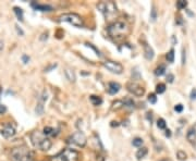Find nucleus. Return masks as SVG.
<instances>
[{
	"label": "nucleus",
	"instance_id": "1",
	"mask_svg": "<svg viewBox=\"0 0 196 161\" xmlns=\"http://www.w3.org/2000/svg\"><path fill=\"white\" fill-rule=\"evenodd\" d=\"M31 140H32L33 145H34L36 148L43 150V151H47V150L50 149L52 146L51 140L49 138H47V137H45L44 133H41V132H39V131L33 132L32 135H31Z\"/></svg>",
	"mask_w": 196,
	"mask_h": 161
},
{
	"label": "nucleus",
	"instance_id": "2",
	"mask_svg": "<svg viewBox=\"0 0 196 161\" xmlns=\"http://www.w3.org/2000/svg\"><path fill=\"white\" fill-rule=\"evenodd\" d=\"M107 32H108L110 37L119 39L122 38L123 36H125L129 33V27L124 22H114L109 25L108 28H107Z\"/></svg>",
	"mask_w": 196,
	"mask_h": 161
},
{
	"label": "nucleus",
	"instance_id": "3",
	"mask_svg": "<svg viewBox=\"0 0 196 161\" xmlns=\"http://www.w3.org/2000/svg\"><path fill=\"white\" fill-rule=\"evenodd\" d=\"M11 158L14 161H32L33 153L26 147H18L11 150Z\"/></svg>",
	"mask_w": 196,
	"mask_h": 161
},
{
	"label": "nucleus",
	"instance_id": "4",
	"mask_svg": "<svg viewBox=\"0 0 196 161\" xmlns=\"http://www.w3.org/2000/svg\"><path fill=\"white\" fill-rule=\"evenodd\" d=\"M79 153L71 148H65L58 155L51 157V161H79Z\"/></svg>",
	"mask_w": 196,
	"mask_h": 161
},
{
	"label": "nucleus",
	"instance_id": "5",
	"mask_svg": "<svg viewBox=\"0 0 196 161\" xmlns=\"http://www.w3.org/2000/svg\"><path fill=\"white\" fill-rule=\"evenodd\" d=\"M58 21L59 22H67L70 23V24L74 25L76 27H82L84 25L83 22V19L81 18V15H79L77 13H65L60 15L58 18Z\"/></svg>",
	"mask_w": 196,
	"mask_h": 161
},
{
	"label": "nucleus",
	"instance_id": "6",
	"mask_svg": "<svg viewBox=\"0 0 196 161\" xmlns=\"http://www.w3.org/2000/svg\"><path fill=\"white\" fill-rule=\"evenodd\" d=\"M97 8L106 18L117 13V6L113 1H101L97 5Z\"/></svg>",
	"mask_w": 196,
	"mask_h": 161
},
{
	"label": "nucleus",
	"instance_id": "7",
	"mask_svg": "<svg viewBox=\"0 0 196 161\" xmlns=\"http://www.w3.org/2000/svg\"><path fill=\"white\" fill-rule=\"evenodd\" d=\"M68 142L71 143V144H74V145H76V146H79V147H84L87 143V138L83 132L77 131L69 137Z\"/></svg>",
	"mask_w": 196,
	"mask_h": 161
},
{
	"label": "nucleus",
	"instance_id": "8",
	"mask_svg": "<svg viewBox=\"0 0 196 161\" xmlns=\"http://www.w3.org/2000/svg\"><path fill=\"white\" fill-rule=\"evenodd\" d=\"M103 64V66L108 70V71L112 72V73L121 74L123 71L122 64L119 62H114V61H111V60H107V61H105Z\"/></svg>",
	"mask_w": 196,
	"mask_h": 161
},
{
	"label": "nucleus",
	"instance_id": "9",
	"mask_svg": "<svg viewBox=\"0 0 196 161\" xmlns=\"http://www.w3.org/2000/svg\"><path fill=\"white\" fill-rule=\"evenodd\" d=\"M126 89L131 94H133L134 96H137V97H142L145 94L144 88L142 87L141 85H139L137 83H134V82H129L126 84Z\"/></svg>",
	"mask_w": 196,
	"mask_h": 161
},
{
	"label": "nucleus",
	"instance_id": "10",
	"mask_svg": "<svg viewBox=\"0 0 196 161\" xmlns=\"http://www.w3.org/2000/svg\"><path fill=\"white\" fill-rule=\"evenodd\" d=\"M1 135L5 138H11L15 135V127L11 124H5L2 128H1Z\"/></svg>",
	"mask_w": 196,
	"mask_h": 161
},
{
	"label": "nucleus",
	"instance_id": "11",
	"mask_svg": "<svg viewBox=\"0 0 196 161\" xmlns=\"http://www.w3.org/2000/svg\"><path fill=\"white\" fill-rule=\"evenodd\" d=\"M144 56L147 60H152L154 56H155L154 49L148 44H144Z\"/></svg>",
	"mask_w": 196,
	"mask_h": 161
},
{
	"label": "nucleus",
	"instance_id": "12",
	"mask_svg": "<svg viewBox=\"0 0 196 161\" xmlns=\"http://www.w3.org/2000/svg\"><path fill=\"white\" fill-rule=\"evenodd\" d=\"M120 88H121V85L119 83L116 82H110L108 85V93L110 95H116L117 93H119Z\"/></svg>",
	"mask_w": 196,
	"mask_h": 161
},
{
	"label": "nucleus",
	"instance_id": "13",
	"mask_svg": "<svg viewBox=\"0 0 196 161\" xmlns=\"http://www.w3.org/2000/svg\"><path fill=\"white\" fill-rule=\"evenodd\" d=\"M186 139H188L190 143H195L196 142V128L195 126H191L188 130V133H186Z\"/></svg>",
	"mask_w": 196,
	"mask_h": 161
},
{
	"label": "nucleus",
	"instance_id": "14",
	"mask_svg": "<svg viewBox=\"0 0 196 161\" xmlns=\"http://www.w3.org/2000/svg\"><path fill=\"white\" fill-rule=\"evenodd\" d=\"M32 7L35 9V10L43 11V12H49L52 10L51 6H48V5H39V3H36V2H32Z\"/></svg>",
	"mask_w": 196,
	"mask_h": 161
},
{
	"label": "nucleus",
	"instance_id": "15",
	"mask_svg": "<svg viewBox=\"0 0 196 161\" xmlns=\"http://www.w3.org/2000/svg\"><path fill=\"white\" fill-rule=\"evenodd\" d=\"M64 74H65V77H67L70 82H72V83L75 82V74H74L73 70H71V69H65Z\"/></svg>",
	"mask_w": 196,
	"mask_h": 161
},
{
	"label": "nucleus",
	"instance_id": "16",
	"mask_svg": "<svg viewBox=\"0 0 196 161\" xmlns=\"http://www.w3.org/2000/svg\"><path fill=\"white\" fill-rule=\"evenodd\" d=\"M147 153H148V149H147L146 147H142L141 149L137 150V153H136V158L139 159V160H141V159L146 157Z\"/></svg>",
	"mask_w": 196,
	"mask_h": 161
},
{
	"label": "nucleus",
	"instance_id": "17",
	"mask_svg": "<svg viewBox=\"0 0 196 161\" xmlns=\"http://www.w3.org/2000/svg\"><path fill=\"white\" fill-rule=\"evenodd\" d=\"M90 100L94 106H100L103 104V99L99 96H95V95L90 96Z\"/></svg>",
	"mask_w": 196,
	"mask_h": 161
},
{
	"label": "nucleus",
	"instance_id": "18",
	"mask_svg": "<svg viewBox=\"0 0 196 161\" xmlns=\"http://www.w3.org/2000/svg\"><path fill=\"white\" fill-rule=\"evenodd\" d=\"M13 11H14V13H15L16 18H18V20L22 22V21L24 20V15H23V10H22L21 8H19V7H14Z\"/></svg>",
	"mask_w": 196,
	"mask_h": 161
},
{
	"label": "nucleus",
	"instance_id": "19",
	"mask_svg": "<svg viewBox=\"0 0 196 161\" xmlns=\"http://www.w3.org/2000/svg\"><path fill=\"white\" fill-rule=\"evenodd\" d=\"M123 106H124V104H123V100H116L113 104H112L111 109L112 110H119V109H121Z\"/></svg>",
	"mask_w": 196,
	"mask_h": 161
},
{
	"label": "nucleus",
	"instance_id": "20",
	"mask_svg": "<svg viewBox=\"0 0 196 161\" xmlns=\"http://www.w3.org/2000/svg\"><path fill=\"white\" fill-rule=\"evenodd\" d=\"M165 72H166V66H159L155 70V75H156V76H161V75H163V74H165Z\"/></svg>",
	"mask_w": 196,
	"mask_h": 161
},
{
	"label": "nucleus",
	"instance_id": "21",
	"mask_svg": "<svg viewBox=\"0 0 196 161\" xmlns=\"http://www.w3.org/2000/svg\"><path fill=\"white\" fill-rule=\"evenodd\" d=\"M35 112L37 113L38 115L43 114V113H44V102H41V101H39V102H38L37 106H36Z\"/></svg>",
	"mask_w": 196,
	"mask_h": 161
},
{
	"label": "nucleus",
	"instance_id": "22",
	"mask_svg": "<svg viewBox=\"0 0 196 161\" xmlns=\"http://www.w3.org/2000/svg\"><path fill=\"white\" fill-rule=\"evenodd\" d=\"M43 133H44V135H52V136L56 135V133H54V128L50 127V126H46V127L44 128Z\"/></svg>",
	"mask_w": 196,
	"mask_h": 161
},
{
	"label": "nucleus",
	"instance_id": "23",
	"mask_svg": "<svg viewBox=\"0 0 196 161\" xmlns=\"http://www.w3.org/2000/svg\"><path fill=\"white\" fill-rule=\"evenodd\" d=\"M166 92V85L160 83V84H158L156 86V93L157 94H163Z\"/></svg>",
	"mask_w": 196,
	"mask_h": 161
},
{
	"label": "nucleus",
	"instance_id": "24",
	"mask_svg": "<svg viewBox=\"0 0 196 161\" xmlns=\"http://www.w3.org/2000/svg\"><path fill=\"white\" fill-rule=\"evenodd\" d=\"M143 143H144V140L142 138H139V137H135V138L132 140V145L135 146V147H141L142 145H143Z\"/></svg>",
	"mask_w": 196,
	"mask_h": 161
},
{
	"label": "nucleus",
	"instance_id": "25",
	"mask_svg": "<svg viewBox=\"0 0 196 161\" xmlns=\"http://www.w3.org/2000/svg\"><path fill=\"white\" fill-rule=\"evenodd\" d=\"M167 60H168L170 63H172L174 61V50L173 49H171L168 53H167Z\"/></svg>",
	"mask_w": 196,
	"mask_h": 161
},
{
	"label": "nucleus",
	"instance_id": "26",
	"mask_svg": "<svg viewBox=\"0 0 196 161\" xmlns=\"http://www.w3.org/2000/svg\"><path fill=\"white\" fill-rule=\"evenodd\" d=\"M177 7L180 9V10H182V9H185L186 7H188V2L184 1V0H180V1H178L177 2Z\"/></svg>",
	"mask_w": 196,
	"mask_h": 161
},
{
	"label": "nucleus",
	"instance_id": "27",
	"mask_svg": "<svg viewBox=\"0 0 196 161\" xmlns=\"http://www.w3.org/2000/svg\"><path fill=\"white\" fill-rule=\"evenodd\" d=\"M148 101L152 105H155L156 102H157V97H156L155 94H149V95H148Z\"/></svg>",
	"mask_w": 196,
	"mask_h": 161
},
{
	"label": "nucleus",
	"instance_id": "28",
	"mask_svg": "<svg viewBox=\"0 0 196 161\" xmlns=\"http://www.w3.org/2000/svg\"><path fill=\"white\" fill-rule=\"evenodd\" d=\"M132 77H133V79H139V77H141V74H139V72L137 71V68L132 70Z\"/></svg>",
	"mask_w": 196,
	"mask_h": 161
},
{
	"label": "nucleus",
	"instance_id": "29",
	"mask_svg": "<svg viewBox=\"0 0 196 161\" xmlns=\"http://www.w3.org/2000/svg\"><path fill=\"white\" fill-rule=\"evenodd\" d=\"M123 104L129 108H134V101L132 99H125V100H123Z\"/></svg>",
	"mask_w": 196,
	"mask_h": 161
},
{
	"label": "nucleus",
	"instance_id": "30",
	"mask_svg": "<svg viewBox=\"0 0 196 161\" xmlns=\"http://www.w3.org/2000/svg\"><path fill=\"white\" fill-rule=\"evenodd\" d=\"M177 157H178V159H180V160H185V159H186V153H185L184 151H182V150H179L177 153Z\"/></svg>",
	"mask_w": 196,
	"mask_h": 161
},
{
	"label": "nucleus",
	"instance_id": "31",
	"mask_svg": "<svg viewBox=\"0 0 196 161\" xmlns=\"http://www.w3.org/2000/svg\"><path fill=\"white\" fill-rule=\"evenodd\" d=\"M157 126L159 128H161V130H163V128H166V121L163 120V119H159L157 122Z\"/></svg>",
	"mask_w": 196,
	"mask_h": 161
},
{
	"label": "nucleus",
	"instance_id": "32",
	"mask_svg": "<svg viewBox=\"0 0 196 161\" xmlns=\"http://www.w3.org/2000/svg\"><path fill=\"white\" fill-rule=\"evenodd\" d=\"M156 19H157V11H156L155 7H152V13H150V20H152V22H154V21H156Z\"/></svg>",
	"mask_w": 196,
	"mask_h": 161
},
{
	"label": "nucleus",
	"instance_id": "33",
	"mask_svg": "<svg viewBox=\"0 0 196 161\" xmlns=\"http://www.w3.org/2000/svg\"><path fill=\"white\" fill-rule=\"evenodd\" d=\"M5 112H7V107H5V105L0 104V114H3Z\"/></svg>",
	"mask_w": 196,
	"mask_h": 161
},
{
	"label": "nucleus",
	"instance_id": "34",
	"mask_svg": "<svg viewBox=\"0 0 196 161\" xmlns=\"http://www.w3.org/2000/svg\"><path fill=\"white\" fill-rule=\"evenodd\" d=\"M191 99L192 100H195L196 99V88H194V89H192V92H191Z\"/></svg>",
	"mask_w": 196,
	"mask_h": 161
},
{
	"label": "nucleus",
	"instance_id": "35",
	"mask_svg": "<svg viewBox=\"0 0 196 161\" xmlns=\"http://www.w3.org/2000/svg\"><path fill=\"white\" fill-rule=\"evenodd\" d=\"M174 110L177 112H182V110H183V106L181 104H179V105H177V106L174 107Z\"/></svg>",
	"mask_w": 196,
	"mask_h": 161
},
{
	"label": "nucleus",
	"instance_id": "36",
	"mask_svg": "<svg viewBox=\"0 0 196 161\" xmlns=\"http://www.w3.org/2000/svg\"><path fill=\"white\" fill-rule=\"evenodd\" d=\"M15 30H16V32H18V34H19L20 36H23L24 35V32L21 30V28L19 27V25H15Z\"/></svg>",
	"mask_w": 196,
	"mask_h": 161
},
{
	"label": "nucleus",
	"instance_id": "37",
	"mask_svg": "<svg viewBox=\"0 0 196 161\" xmlns=\"http://www.w3.org/2000/svg\"><path fill=\"white\" fill-rule=\"evenodd\" d=\"M173 79H174L173 74H168V76H167V81H168L169 83H172V82H173Z\"/></svg>",
	"mask_w": 196,
	"mask_h": 161
},
{
	"label": "nucleus",
	"instance_id": "38",
	"mask_svg": "<svg viewBox=\"0 0 196 161\" xmlns=\"http://www.w3.org/2000/svg\"><path fill=\"white\" fill-rule=\"evenodd\" d=\"M56 66H57V64H56V63H54V64H51V66H49V68H46V69H45V72H49L50 70H52V69L56 68Z\"/></svg>",
	"mask_w": 196,
	"mask_h": 161
},
{
	"label": "nucleus",
	"instance_id": "39",
	"mask_svg": "<svg viewBox=\"0 0 196 161\" xmlns=\"http://www.w3.org/2000/svg\"><path fill=\"white\" fill-rule=\"evenodd\" d=\"M22 60H23V62H24V63H27L28 61H30V57H27V56H23V57H22Z\"/></svg>",
	"mask_w": 196,
	"mask_h": 161
},
{
	"label": "nucleus",
	"instance_id": "40",
	"mask_svg": "<svg viewBox=\"0 0 196 161\" xmlns=\"http://www.w3.org/2000/svg\"><path fill=\"white\" fill-rule=\"evenodd\" d=\"M182 64H185V50H182Z\"/></svg>",
	"mask_w": 196,
	"mask_h": 161
},
{
	"label": "nucleus",
	"instance_id": "41",
	"mask_svg": "<svg viewBox=\"0 0 196 161\" xmlns=\"http://www.w3.org/2000/svg\"><path fill=\"white\" fill-rule=\"evenodd\" d=\"M147 119H148V121H149V122H152V113H150V112H148V113H147Z\"/></svg>",
	"mask_w": 196,
	"mask_h": 161
},
{
	"label": "nucleus",
	"instance_id": "42",
	"mask_svg": "<svg viewBox=\"0 0 196 161\" xmlns=\"http://www.w3.org/2000/svg\"><path fill=\"white\" fill-rule=\"evenodd\" d=\"M41 36H43V37H41V40H45V39L48 38V34H43V35H41Z\"/></svg>",
	"mask_w": 196,
	"mask_h": 161
},
{
	"label": "nucleus",
	"instance_id": "43",
	"mask_svg": "<svg viewBox=\"0 0 196 161\" xmlns=\"http://www.w3.org/2000/svg\"><path fill=\"white\" fill-rule=\"evenodd\" d=\"M166 136L167 137L171 136V131H170V130H167V131H166Z\"/></svg>",
	"mask_w": 196,
	"mask_h": 161
},
{
	"label": "nucleus",
	"instance_id": "44",
	"mask_svg": "<svg viewBox=\"0 0 196 161\" xmlns=\"http://www.w3.org/2000/svg\"><path fill=\"white\" fill-rule=\"evenodd\" d=\"M110 125H111L112 127H113V126H118V125H119V123H118V122H114V121H112L111 124H110Z\"/></svg>",
	"mask_w": 196,
	"mask_h": 161
},
{
	"label": "nucleus",
	"instance_id": "45",
	"mask_svg": "<svg viewBox=\"0 0 196 161\" xmlns=\"http://www.w3.org/2000/svg\"><path fill=\"white\" fill-rule=\"evenodd\" d=\"M3 49V41L2 40H0V51Z\"/></svg>",
	"mask_w": 196,
	"mask_h": 161
},
{
	"label": "nucleus",
	"instance_id": "46",
	"mask_svg": "<svg viewBox=\"0 0 196 161\" xmlns=\"http://www.w3.org/2000/svg\"><path fill=\"white\" fill-rule=\"evenodd\" d=\"M172 41H173V44H175V41H177V40H175V38H174V36L172 37Z\"/></svg>",
	"mask_w": 196,
	"mask_h": 161
},
{
	"label": "nucleus",
	"instance_id": "47",
	"mask_svg": "<svg viewBox=\"0 0 196 161\" xmlns=\"http://www.w3.org/2000/svg\"><path fill=\"white\" fill-rule=\"evenodd\" d=\"M160 161H171V160H169V159H162V160H160Z\"/></svg>",
	"mask_w": 196,
	"mask_h": 161
}]
</instances>
